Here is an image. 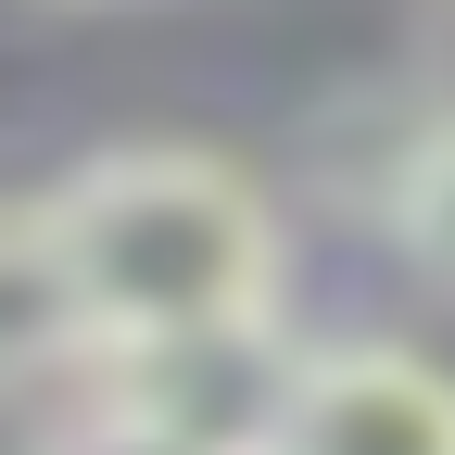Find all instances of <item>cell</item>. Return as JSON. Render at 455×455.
<instances>
[{"instance_id": "6da1fadb", "label": "cell", "mask_w": 455, "mask_h": 455, "mask_svg": "<svg viewBox=\"0 0 455 455\" xmlns=\"http://www.w3.org/2000/svg\"><path fill=\"white\" fill-rule=\"evenodd\" d=\"M51 215H64L76 291L101 316V355L291 316V228L253 164L203 140H101L51 178Z\"/></svg>"}, {"instance_id": "7a4b0ae2", "label": "cell", "mask_w": 455, "mask_h": 455, "mask_svg": "<svg viewBox=\"0 0 455 455\" xmlns=\"http://www.w3.org/2000/svg\"><path fill=\"white\" fill-rule=\"evenodd\" d=\"M266 455H455V367L418 341H304Z\"/></svg>"}, {"instance_id": "277c9868", "label": "cell", "mask_w": 455, "mask_h": 455, "mask_svg": "<svg viewBox=\"0 0 455 455\" xmlns=\"http://www.w3.org/2000/svg\"><path fill=\"white\" fill-rule=\"evenodd\" d=\"M418 101H430V89H418ZM367 228L430 278V291H455V101L418 114V140H405V164H392V190H379Z\"/></svg>"}, {"instance_id": "5b68a950", "label": "cell", "mask_w": 455, "mask_h": 455, "mask_svg": "<svg viewBox=\"0 0 455 455\" xmlns=\"http://www.w3.org/2000/svg\"><path fill=\"white\" fill-rule=\"evenodd\" d=\"M26 455H215V443L164 430V418H140V405H114V392H76V418H51Z\"/></svg>"}, {"instance_id": "3957f363", "label": "cell", "mask_w": 455, "mask_h": 455, "mask_svg": "<svg viewBox=\"0 0 455 455\" xmlns=\"http://www.w3.org/2000/svg\"><path fill=\"white\" fill-rule=\"evenodd\" d=\"M89 367H101V316L76 291L64 215H51V190H0V405L13 392H64Z\"/></svg>"}, {"instance_id": "8992f818", "label": "cell", "mask_w": 455, "mask_h": 455, "mask_svg": "<svg viewBox=\"0 0 455 455\" xmlns=\"http://www.w3.org/2000/svg\"><path fill=\"white\" fill-rule=\"evenodd\" d=\"M418 89L455 101V0H430V13H418Z\"/></svg>"}]
</instances>
